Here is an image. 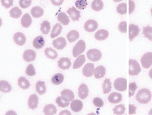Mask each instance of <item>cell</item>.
<instances>
[{
	"label": "cell",
	"instance_id": "cell-1",
	"mask_svg": "<svg viewBox=\"0 0 152 115\" xmlns=\"http://www.w3.org/2000/svg\"><path fill=\"white\" fill-rule=\"evenodd\" d=\"M152 97V93L150 90L147 88H142L137 92L135 96V99L138 101V103L147 104L151 100Z\"/></svg>",
	"mask_w": 152,
	"mask_h": 115
},
{
	"label": "cell",
	"instance_id": "cell-2",
	"mask_svg": "<svg viewBox=\"0 0 152 115\" xmlns=\"http://www.w3.org/2000/svg\"><path fill=\"white\" fill-rule=\"evenodd\" d=\"M141 71L140 65L137 60H129V74L130 76H137Z\"/></svg>",
	"mask_w": 152,
	"mask_h": 115
},
{
	"label": "cell",
	"instance_id": "cell-3",
	"mask_svg": "<svg viewBox=\"0 0 152 115\" xmlns=\"http://www.w3.org/2000/svg\"><path fill=\"white\" fill-rule=\"evenodd\" d=\"M86 50V44L83 40H80L74 47L73 49V55L74 57H78L83 53Z\"/></svg>",
	"mask_w": 152,
	"mask_h": 115
},
{
	"label": "cell",
	"instance_id": "cell-4",
	"mask_svg": "<svg viewBox=\"0 0 152 115\" xmlns=\"http://www.w3.org/2000/svg\"><path fill=\"white\" fill-rule=\"evenodd\" d=\"M87 57L89 60L93 62H97L102 57V53L100 50L97 49H91L87 52Z\"/></svg>",
	"mask_w": 152,
	"mask_h": 115
},
{
	"label": "cell",
	"instance_id": "cell-5",
	"mask_svg": "<svg viewBox=\"0 0 152 115\" xmlns=\"http://www.w3.org/2000/svg\"><path fill=\"white\" fill-rule=\"evenodd\" d=\"M114 88L117 91H125L127 89V80L123 78H119L116 79L114 83Z\"/></svg>",
	"mask_w": 152,
	"mask_h": 115
},
{
	"label": "cell",
	"instance_id": "cell-6",
	"mask_svg": "<svg viewBox=\"0 0 152 115\" xmlns=\"http://www.w3.org/2000/svg\"><path fill=\"white\" fill-rule=\"evenodd\" d=\"M142 67L149 69L152 65V52H147L142 56L140 59Z\"/></svg>",
	"mask_w": 152,
	"mask_h": 115
},
{
	"label": "cell",
	"instance_id": "cell-7",
	"mask_svg": "<svg viewBox=\"0 0 152 115\" xmlns=\"http://www.w3.org/2000/svg\"><path fill=\"white\" fill-rule=\"evenodd\" d=\"M98 26L99 24L96 21L93 19H89L84 24V29L87 32L92 33L97 29Z\"/></svg>",
	"mask_w": 152,
	"mask_h": 115
},
{
	"label": "cell",
	"instance_id": "cell-8",
	"mask_svg": "<svg viewBox=\"0 0 152 115\" xmlns=\"http://www.w3.org/2000/svg\"><path fill=\"white\" fill-rule=\"evenodd\" d=\"M52 45L57 50H62L66 46V41L65 38L61 37L53 40L52 42Z\"/></svg>",
	"mask_w": 152,
	"mask_h": 115
},
{
	"label": "cell",
	"instance_id": "cell-9",
	"mask_svg": "<svg viewBox=\"0 0 152 115\" xmlns=\"http://www.w3.org/2000/svg\"><path fill=\"white\" fill-rule=\"evenodd\" d=\"M66 12L69 14V17L73 21H78L81 18V12L73 6L72 8H69Z\"/></svg>",
	"mask_w": 152,
	"mask_h": 115
},
{
	"label": "cell",
	"instance_id": "cell-10",
	"mask_svg": "<svg viewBox=\"0 0 152 115\" xmlns=\"http://www.w3.org/2000/svg\"><path fill=\"white\" fill-rule=\"evenodd\" d=\"M26 37L21 32L16 33L13 36V41L16 45L22 46L26 42Z\"/></svg>",
	"mask_w": 152,
	"mask_h": 115
},
{
	"label": "cell",
	"instance_id": "cell-11",
	"mask_svg": "<svg viewBox=\"0 0 152 115\" xmlns=\"http://www.w3.org/2000/svg\"><path fill=\"white\" fill-rule=\"evenodd\" d=\"M94 65L91 63H87L82 70L83 75L86 77H91L93 76L94 72Z\"/></svg>",
	"mask_w": 152,
	"mask_h": 115
},
{
	"label": "cell",
	"instance_id": "cell-12",
	"mask_svg": "<svg viewBox=\"0 0 152 115\" xmlns=\"http://www.w3.org/2000/svg\"><path fill=\"white\" fill-rule=\"evenodd\" d=\"M58 67L61 69L69 70L72 65L70 59L67 57H62L58 61Z\"/></svg>",
	"mask_w": 152,
	"mask_h": 115
},
{
	"label": "cell",
	"instance_id": "cell-13",
	"mask_svg": "<svg viewBox=\"0 0 152 115\" xmlns=\"http://www.w3.org/2000/svg\"><path fill=\"white\" fill-rule=\"evenodd\" d=\"M140 32V29L137 26L130 24L129 26V38L130 41H132L134 38L138 36Z\"/></svg>",
	"mask_w": 152,
	"mask_h": 115
},
{
	"label": "cell",
	"instance_id": "cell-14",
	"mask_svg": "<svg viewBox=\"0 0 152 115\" xmlns=\"http://www.w3.org/2000/svg\"><path fill=\"white\" fill-rule=\"evenodd\" d=\"M28 106L30 109L35 110L38 107L39 98L36 94H33L29 96L28 100Z\"/></svg>",
	"mask_w": 152,
	"mask_h": 115
},
{
	"label": "cell",
	"instance_id": "cell-15",
	"mask_svg": "<svg viewBox=\"0 0 152 115\" xmlns=\"http://www.w3.org/2000/svg\"><path fill=\"white\" fill-rule=\"evenodd\" d=\"M89 90L88 87L85 84H82L80 85L78 88V95L80 98L82 100H84L88 96Z\"/></svg>",
	"mask_w": 152,
	"mask_h": 115
},
{
	"label": "cell",
	"instance_id": "cell-16",
	"mask_svg": "<svg viewBox=\"0 0 152 115\" xmlns=\"http://www.w3.org/2000/svg\"><path fill=\"white\" fill-rule=\"evenodd\" d=\"M23 57L26 62H33L36 58V53L34 50L28 49L24 52Z\"/></svg>",
	"mask_w": 152,
	"mask_h": 115
},
{
	"label": "cell",
	"instance_id": "cell-17",
	"mask_svg": "<svg viewBox=\"0 0 152 115\" xmlns=\"http://www.w3.org/2000/svg\"><path fill=\"white\" fill-rule=\"evenodd\" d=\"M45 40L43 37L42 36L37 37L34 40L33 42V46L37 49L43 48L45 45Z\"/></svg>",
	"mask_w": 152,
	"mask_h": 115
},
{
	"label": "cell",
	"instance_id": "cell-18",
	"mask_svg": "<svg viewBox=\"0 0 152 115\" xmlns=\"http://www.w3.org/2000/svg\"><path fill=\"white\" fill-rule=\"evenodd\" d=\"M109 33L106 29H102L97 31L95 33L94 38L99 41H104L107 39L109 37Z\"/></svg>",
	"mask_w": 152,
	"mask_h": 115
},
{
	"label": "cell",
	"instance_id": "cell-19",
	"mask_svg": "<svg viewBox=\"0 0 152 115\" xmlns=\"http://www.w3.org/2000/svg\"><path fill=\"white\" fill-rule=\"evenodd\" d=\"M122 96L119 93L113 92L108 97V100L110 103H118L121 102Z\"/></svg>",
	"mask_w": 152,
	"mask_h": 115
},
{
	"label": "cell",
	"instance_id": "cell-20",
	"mask_svg": "<svg viewBox=\"0 0 152 115\" xmlns=\"http://www.w3.org/2000/svg\"><path fill=\"white\" fill-rule=\"evenodd\" d=\"M32 23V19L28 13H26L23 16L21 19V24L23 27L28 28L31 25Z\"/></svg>",
	"mask_w": 152,
	"mask_h": 115
},
{
	"label": "cell",
	"instance_id": "cell-21",
	"mask_svg": "<svg viewBox=\"0 0 152 115\" xmlns=\"http://www.w3.org/2000/svg\"><path fill=\"white\" fill-rule=\"evenodd\" d=\"M83 104L81 100H74L71 103V110L75 112L81 111L83 108Z\"/></svg>",
	"mask_w": 152,
	"mask_h": 115
},
{
	"label": "cell",
	"instance_id": "cell-22",
	"mask_svg": "<svg viewBox=\"0 0 152 115\" xmlns=\"http://www.w3.org/2000/svg\"><path fill=\"white\" fill-rule=\"evenodd\" d=\"M106 73L105 67L102 65H99L94 70V75L96 79H101L104 77Z\"/></svg>",
	"mask_w": 152,
	"mask_h": 115
},
{
	"label": "cell",
	"instance_id": "cell-23",
	"mask_svg": "<svg viewBox=\"0 0 152 115\" xmlns=\"http://www.w3.org/2000/svg\"><path fill=\"white\" fill-rule=\"evenodd\" d=\"M31 13L33 17L38 18L43 15V9L41 7L39 6H35L31 9Z\"/></svg>",
	"mask_w": 152,
	"mask_h": 115
},
{
	"label": "cell",
	"instance_id": "cell-24",
	"mask_svg": "<svg viewBox=\"0 0 152 115\" xmlns=\"http://www.w3.org/2000/svg\"><path fill=\"white\" fill-rule=\"evenodd\" d=\"M79 33L76 30H72L70 31L69 33H68L66 36L68 41L69 43H73L74 42L76 41L79 38Z\"/></svg>",
	"mask_w": 152,
	"mask_h": 115
},
{
	"label": "cell",
	"instance_id": "cell-25",
	"mask_svg": "<svg viewBox=\"0 0 152 115\" xmlns=\"http://www.w3.org/2000/svg\"><path fill=\"white\" fill-rule=\"evenodd\" d=\"M43 112L46 115H56L57 112V109L54 105L49 104L45 105L44 108Z\"/></svg>",
	"mask_w": 152,
	"mask_h": 115
},
{
	"label": "cell",
	"instance_id": "cell-26",
	"mask_svg": "<svg viewBox=\"0 0 152 115\" xmlns=\"http://www.w3.org/2000/svg\"><path fill=\"white\" fill-rule=\"evenodd\" d=\"M61 95L63 98L68 101H72L75 98L74 93L71 90L64 89L61 92Z\"/></svg>",
	"mask_w": 152,
	"mask_h": 115
},
{
	"label": "cell",
	"instance_id": "cell-27",
	"mask_svg": "<svg viewBox=\"0 0 152 115\" xmlns=\"http://www.w3.org/2000/svg\"><path fill=\"white\" fill-rule=\"evenodd\" d=\"M57 20L64 26H67L69 24L70 21L66 13L61 12L58 14L57 16Z\"/></svg>",
	"mask_w": 152,
	"mask_h": 115
},
{
	"label": "cell",
	"instance_id": "cell-28",
	"mask_svg": "<svg viewBox=\"0 0 152 115\" xmlns=\"http://www.w3.org/2000/svg\"><path fill=\"white\" fill-rule=\"evenodd\" d=\"M62 27L60 23H56L54 26L53 28L52 29L51 33L50 34L51 38L54 39L56 37L61 34V32L62 31Z\"/></svg>",
	"mask_w": 152,
	"mask_h": 115
},
{
	"label": "cell",
	"instance_id": "cell-29",
	"mask_svg": "<svg viewBox=\"0 0 152 115\" xmlns=\"http://www.w3.org/2000/svg\"><path fill=\"white\" fill-rule=\"evenodd\" d=\"M86 61L85 59V56L84 55H81L78 57V58L76 59L74 64H73V69H77L80 67H81L83 65Z\"/></svg>",
	"mask_w": 152,
	"mask_h": 115
},
{
	"label": "cell",
	"instance_id": "cell-30",
	"mask_svg": "<svg viewBox=\"0 0 152 115\" xmlns=\"http://www.w3.org/2000/svg\"><path fill=\"white\" fill-rule=\"evenodd\" d=\"M45 54L47 58L50 59H57L58 54L56 50L52 48H47L44 51Z\"/></svg>",
	"mask_w": 152,
	"mask_h": 115
},
{
	"label": "cell",
	"instance_id": "cell-31",
	"mask_svg": "<svg viewBox=\"0 0 152 115\" xmlns=\"http://www.w3.org/2000/svg\"><path fill=\"white\" fill-rule=\"evenodd\" d=\"M18 85L23 89H27L30 87V83L26 78L21 77L18 80Z\"/></svg>",
	"mask_w": 152,
	"mask_h": 115
},
{
	"label": "cell",
	"instance_id": "cell-32",
	"mask_svg": "<svg viewBox=\"0 0 152 115\" xmlns=\"http://www.w3.org/2000/svg\"><path fill=\"white\" fill-rule=\"evenodd\" d=\"M11 86L9 82L5 80L0 81V90L3 93L10 92L11 91Z\"/></svg>",
	"mask_w": 152,
	"mask_h": 115
},
{
	"label": "cell",
	"instance_id": "cell-33",
	"mask_svg": "<svg viewBox=\"0 0 152 115\" xmlns=\"http://www.w3.org/2000/svg\"><path fill=\"white\" fill-rule=\"evenodd\" d=\"M104 3L102 0H94L91 4V8L95 11H99L104 8Z\"/></svg>",
	"mask_w": 152,
	"mask_h": 115
},
{
	"label": "cell",
	"instance_id": "cell-34",
	"mask_svg": "<svg viewBox=\"0 0 152 115\" xmlns=\"http://www.w3.org/2000/svg\"><path fill=\"white\" fill-rule=\"evenodd\" d=\"M36 89L38 94L40 95L44 94L46 92V87L45 83L43 81H39L36 85Z\"/></svg>",
	"mask_w": 152,
	"mask_h": 115
},
{
	"label": "cell",
	"instance_id": "cell-35",
	"mask_svg": "<svg viewBox=\"0 0 152 115\" xmlns=\"http://www.w3.org/2000/svg\"><path fill=\"white\" fill-rule=\"evenodd\" d=\"M64 80V76L62 74L57 73L53 76L51 79L52 83L54 84L59 85L61 84Z\"/></svg>",
	"mask_w": 152,
	"mask_h": 115
},
{
	"label": "cell",
	"instance_id": "cell-36",
	"mask_svg": "<svg viewBox=\"0 0 152 115\" xmlns=\"http://www.w3.org/2000/svg\"><path fill=\"white\" fill-rule=\"evenodd\" d=\"M51 26H50V23L47 21H43L41 24L40 30L42 33L44 34H48L50 32Z\"/></svg>",
	"mask_w": 152,
	"mask_h": 115
},
{
	"label": "cell",
	"instance_id": "cell-37",
	"mask_svg": "<svg viewBox=\"0 0 152 115\" xmlns=\"http://www.w3.org/2000/svg\"><path fill=\"white\" fill-rule=\"evenodd\" d=\"M9 14L12 18H18L22 15V11L18 7H15L11 9L9 11Z\"/></svg>",
	"mask_w": 152,
	"mask_h": 115
},
{
	"label": "cell",
	"instance_id": "cell-38",
	"mask_svg": "<svg viewBox=\"0 0 152 115\" xmlns=\"http://www.w3.org/2000/svg\"><path fill=\"white\" fill-rule=\"evenodd\" d=\"M102 89L104 94H107L111 92L112 90V83L110 79H106L104 80L102 85Z\"/></svg>",
	"mask_w": 152,
	"mask_h": 115
},
{
	"label": "cell",
	"instance_id": "cell-39",
	"mask_svg": "<svg viewBox=\"0 0 152 115\" xmlns=\"http://www.w3.org/2000/svg\"><path fill=\"white\" fill-rule=\"evenodd\" d=\"M56 103H57L59 107L64 108L68 107V105H69V101L63 98L62 96H59L56 98Z\"/></svg>",
	"mask_w": 152,
	"mask_h": 115
},
{
	"label": "cell",
	"instance_id": "cell-40",
	"mask_svg": "<svg viewBox=\"0 0 152 115\" xmlns=\"http://www.w3.org/2000/svg\"><path fill=\"white\" fill-rule=\"evenodd\" d=\"M142 33L145 38L152 41V27L149 26L143 27Z\"/></svg>",
	"mask_w": 152,
	"mask_h": 115
},
{
	"label": "cell",
	"instance_id": "cell-41",
	"mask_svg": "<svg viewBox=\"0 0 152 115\" xmlns=\"http://www.w3.org/2000/svg\"><path fill=\"white\" fill-rule=\"evenodd\" d=\"M126 108L124 105H116L113 109V112L115 115H123L125 113Z\"/></svg>",
	"mask_w": 152,
	"mask_h": 115
},
{
	"label": "cell",
	"instance_id": "cell-42",
	"mask_svg": "<svg viewBox=\"0 0 152 115\" xmlns=\"http://www.w3.org/2000/svg\"><path fill=\"white\" fill-rule=\"evenodd\" d=\"M117 12L121 15H124L127 13V4L125 3H122L118 5Z\"/></svg>",
	"mask_w": 152,
	"mask_h": 115
},
{
	"label": "cell",
	"instance_id": "cell-43",
	"mask_svg": "<svg viewBox=\"0 0 152 115\" xmlns=\"http://www.w3.org/2000/svg\"><path fill=\"white\" fill-rule=\"evenodd\" d=\"M87 4V0H77L75 3L76 7L79 10H84L86 8Z\"/></svg>",
	"mask_w": 152,
	"mask_h": 115
},
{
	"label": "cell",
	"instance_id": "cell-44",
	"mask_svg": "<svg viewBox=\"0 0 152 115\" xmlns=\"http://www.w3.org/2000/svg\"><path fill=\"white\" fill-rule=\"evenodd\" d=\"M26 73L27 75L29 76H34L36 75V70L35 67L32 64H29L26 67Z\"/></svg>",
	"mask_w": 152,
	"mask_h": 115
},
{
	"label": "cell",
	"instance_id": "cell-45",
	"mask_svg": "<svg viewBox=\"0 0 152 115\" xmlns=\"http://www.w3.org/2000/svg\"><path fill=\"white\" fill-rule=\"evenodd\" d=\"M137 89L136 83L133 82L129 83V97H132L134 94L135 92Z\"/></svg>",
	"mask_w": 152,
	"mask_h": 115
},
{
	"label": "cell",
	"instance_id": "cell-46",
	"mask_svg": "<svg viewBox=\"0 0 152 115\" xmlns=\"http://www.w3.org/2000/svg\"><path fill=\"white\" fill-rule=\"evenodd\" d=\"M19 6L23 9L29 7L31 4V0H19Z\"/></svg>",
	"mask_w": 152,
	"mask_h": 115
},
{
	"label": "cell",
	"instance_id": "cell-47",
	"mask_svg": "<svg viewBox=\"0 0 152 115\" xmlns=\"http://www.w3.org/2000/svg\"><path fill=\"white\" fill-rule=\"evenodd\" d=\"M93 103L95 107L97 108H100L104 106V101L102 100V99H101L99 97H95L94 98Z\"/></svg>",
	"mask_w": 152,
	"mask_h": 115
},
{
	"label": "cell",
	"instance_id": "cell-48",
	"mask_svg": "<svg viewBox=\"0 0 152 115\" xmlns=\"http://www.w3.org/2000/svg\"><path fill=\"white\" fill-rule=\"evenodd\" d=\"M118 29L121 33H126L127 32V23L126 21H122L118 26Z\"/></svg>",
	"mask_w": 152,
	"mask_h": 115
},
{
	"label": "cell",
	"instance_id": "cell-49",
	"mask_svg": "<svg viewBox=\"0 0 152 115\" xmlns=\"http://www.w3.org/2000/svg\"><path fill=\"white\" fill-rule=\"evenodd\" d=\"M1 4L6 8L8 9L13 5V0H1Z\"/></svg>",
	"mask_w": 152,
	"mask_h": 115
},
{
	"label": "cell",
	"instance_id": "cell-50",
	"mask_svg": "<svg viewBox=\"0 0 152 115\" xmlns=\"http://www.w3.org/2000/svg\"><path fill=\"white\" fill-rule=\"evenodd\" d=\"M135 8L134 2L132 0H129V13L130 14L133 13Z\"/></svg>",
	"mask_w": 152,
	"mask_h": 115
},
{
	"label": "cell",
	"instance_id": "cell-51",
	"mask_svg": "<svg viewBox=\"0 0 152 115\" xmlns=\"http://www.w3.org/2000/svg\"><path fill=\"white\" fill-rule=\"evenodd\" d=\"M137 107H135L133 105H129V115H133L136 113Z\"/></svg>",
	"mask_w": 152,
	"mask_h": 115
},
{
	"label": "cell",
	"instance_id": "cell-52",
	"mask_svg": "<svg viewBox=\"0 0 152 115\" xmlns=\"http://www.w3.org/2000/svg\"><path fill=\"white\" fill-rule=\"evenodd\" d=\"M51 2L53 5L59 6L62 5L64 2V0H51Z\"/></svg>",
	"mask_w": 152,
	"mask_h": 115
},
{
	"label": "cell",
	"instance_id": "cell-53",
	"mask_svg": "<svg viewBox=\"0 0 152 115\" xmlns=\"http://www.w3.org/2000/svg\"><path fill=\"white\" fill-rule=\"evenodd\" d=\"M71 115V113L69 112V111H68L67 110H64V111H63L62 112H61L59 114V115Z\"/></svg>",
	"mask_w": 152,
	"mask_h": 115
},
{
	"label": "cell",
	"instance_id": "cell-54",
	"mask_svg": "<svg viewBox=\"0 0 152 115\" xmlns=\"http://www.w3.org/2000/svg\"><path fill=\"white\" fill-rule=\"evenodd\" d=\"M149 75L151 79H152V68L149 71Z\"/></svg>",
	"mask_w": 152,
	"mask_h": 115
},
{
	"label": "cell",
	"instance_id": "cell-55",
	"mask_svg": "<svg viewBox=\"0 0 152 115\" xmlns=\"http://www.w3.org/2000/svg\"><path fill=\"white\" fill-rule=\"evenodd\" d=\"M123 1V0H113V1H114V2H116V3L121 2V1Z\"/></svg>",
	"mask_w": 152,
	"mask_h": 115
},
{
	"label": "cell",
	"instance_id": "cell-56",
	"mask_svg": "<svg viewBox=\"0 0 152 115\" xmlns=\"http://www.w3.org/2000/svg\"><path fill=\"white\" fill-rule=\"evenodd\" d=\"M149 115H152V108L151 110L150 111V112L149 113Z\"/></svg>",
	"mask_w": 152,
	"mask_h": 115
},
{
	"label": "cell",
	"instance_id": "cell-57",
	"mask_svg": "<svg viewBox=\"0 0 152 115\" xmlns=\"http://www.w3.org/2000/svg\"><path fill=\"white\" fill-rule=\"evenodd\" d=\"M151 14H152V8L151 9Z\"/></svg>",
	"mask_w": 152,
	"mask_h": 115
}]
</instances>
